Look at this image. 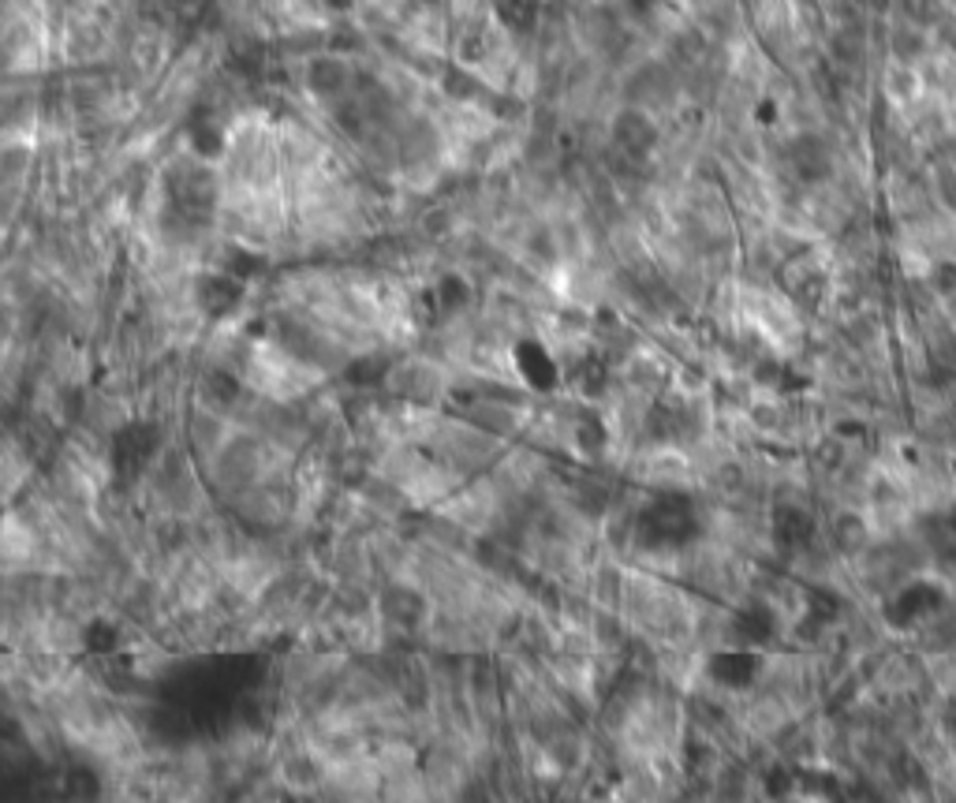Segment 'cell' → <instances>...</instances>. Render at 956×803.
<instances>
[{
	"mask_svg": "<svg viewBox=\"0 0 956 803\" xmlns=\"http://www.w3.org/2000/svg\"><path fill=\"white\" fill-rule=\"evenodd\" d=\"M235 382H240L246 393L265 397L273 404H303L306 397H314L318 389H325L333 378L322 374L318 367H311L306 359L270 337L265 329H254L251 341L243 348V359L235 367Z\"/></svg>",
	"mask_w": 956,
	"mask_h": 803,
	"instance_id": "obj_1",
	"label": "cell"
},
{
	"mask_svg": "<svg viewBox=\"0 0 956 803\" xmlns=\"http://www.w3.org/2000/svg\"><path fill=\"white\" fill-rule=\"evenodd\" d=\"M363 82V60L341 49H322L295 64V94L311 109H333L348 101Z\"/></svg>",
	"mask_w": 956,
	"mask_h": 803,
	"instance_id": "obj_2",
	"label": "cell"
},
{
	"mask_svg": "<svg viewBox=\"0 0 956 803\" xmlns=\"http://www.w3.org/2000/svg\"><path fill=\"white\" fill-rule=\"evenodd\" d=\"M635 534L646 550H684L698 534V509L684 493H662L635 520Z\"/></svg>",
	"mask_w": 956,
	"mask_h": 803,
	"instance_id": "obj_3",
	"label": "cell"
},
{
	"mask_svg": "<svg viewBox=\"0 0 956 803\" xmlns=\"http://www.w3.org/2000/svg\"><path fill=\"white\" fill-rule=\"evenodd\" d=\"M942 605H945L942 583L916 580V583H904L900 591L893 594L889 605H886V616H889V624H897V628H916L923 621H930Z\"/></svg>",
	"mask_w": 956,
	"mask_h": 803,
	"instance_id": "obj_4",
	"label": "cell"
},
{
	"mask_svg": "<svg viewBox=\"0 0 956 803\" xmlns=\"http://www.w3.org/2000/svg\"><path fill=\"white\" fill-rule=\"evenodd\" d=\"M41 147L34 135H4L0 139V188L30 191L38 177Z\"/></svg>",
	"mask_w": 956,
	"mask_h": 803,
	"instance_id": "obj_5",
	"label": "cell"
},
{
	"mask_svg": "<svg viewBox=\"0 0 956 803\" xmlns=\"http://www.w3.org/2000/svg\"><path fill=\"white\" fill-rule=\"evenodd\" d=\"M758 669H763V658H758L755 646H733V651H717L711 658V676L714 684L728 687V692H739V687H752Z\"/></svg>",
	"mask_w": 956,
	"mask_h": 803,
	"instance_id": "obj_6",
	"label": "cell"
},
{
	"mask_svg": "<svg viewBox=\"0 0 956 803\" xmlns=\"http://www.w3.org/2000/svg\"><path fill=\"white\" fill-rule=\"evenodd\" d=\"M811 534H815V520H811V512L796 509V504H781V509L774 512V542L781 545V550H799V545L811 542Z\"/></svg>",
	"mask_w": 956,
	"mask_h": 803,
	"instance_id": "obj_7",
	"label": "cell"
},
{
	"mask_svg": "<svg viewBox=\"0 0 956 803\" xmlns=\"http://www.w3.org/2000/svg\"><path fill=\"white\" fill-rule=\"evenodd\" d=\"M733 628H736L739 640H744V646H747V643L763 646V643L774 640V632H777V613L769 610L766 602H747L744 610L736 613Z\"/></svg>",
	"mask_w": 956,
	"mask_h": 803,
	"instance_id": "obj_8",
	"label": "cell"
},
{
	"mask_svg": "<svg viewBox=\"0 0 956 803\" xmlns=\"http://www.w3.org/2000/svg\"><path fill=\"white\" fill-rule=\"evenodd\" d=\"M923 534H927V545L938 553L942 561L956 564V504H949V509L938 512V516H930Z\"/></svg>",
	"mask_w": 956,
	"mask_h": 803,
	"instance_id": "obj_9",
	"label": "cell"
},
{
	"mask_svg": "<svg viewBox=\"0 0 956 803\" xmlns=\"http://www.w3.org/2000/svg\"><path fill=\"white\" fill-rule=\"evenodd\" d=\"M949 725L956 729V703H953V710H949Z\"/></svg>",
	"mask_w": 956,
	"mask_h": 803,
	"instance_id": "obj_10",
	"label": "cell"
}]
</instances>
